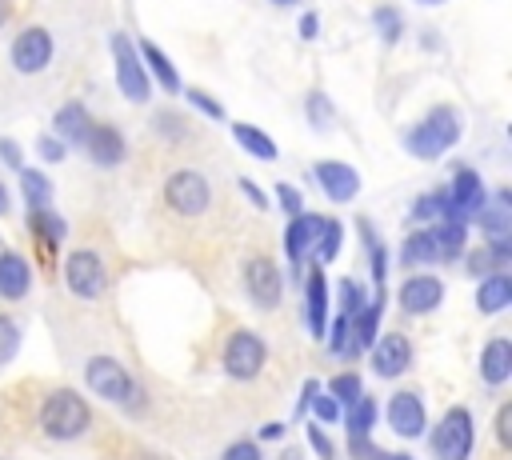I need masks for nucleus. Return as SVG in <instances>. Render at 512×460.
<instances>
[{
  "label": "nucleus",
  "instance_id": "obj_19",
  "mask_svg": "<svg viewBox=\"0 0 512 460\" xmlns=\"http://www.w3.org/2000/svg\"><path fill=\"white\" fill-rule=\"evenodd\" d=\"M480 376H484V384H492V388L512 376V344H508L504 336H492V340L484 344V352H480Z\"/></svg>",
  "mask_w": 512,
  "mask_h": 460
},
{
  "label": "nucleus",
  "instance_id": "obj_13",
  "mask_svg": "<svg viewBox=\"0 0 512 460\" xmlns=\"http://www.w3.org/2000/svg\"><path fill=\"white\" fill-rule=\"evenodd\" d=\"M388 424L400 440H416L424 436V424H428V412H424V400L416 392H396L388 400Z\"/></svg>",
  "mask_w": 512,
  "mask_h": 460
},
{
  "label": "nucleus",
  "instance_id": "obj_37",
  "mask_svg": "<svg viewBox=\"0 0 512 460\" xmlns=\"http://www.w3.org/2000/svg\"><path fill=\"white\" fill-rule=\"evenodd\" d=\"M308 408H312V412H316V420H320V424H332V420H340V404H336V400H332V396H328V392H324V396H320V392H316V396H312V404H308Z\"/></svg>",
  "mask_w": 512,
  "mask_h": 460
},
{
  "label": "nucleus",
  "instance_id": "obj_9",
  "mask_svg": "<svg viewBox=\"0 0 512 460\" xmlns=\"http://www.w3.org/2000/svg\"><path fill=\"white\" fill-rule=\"evenodd\" d=\"M368 360H372V372L380 380H392V376H404L408 364H412V344L404 332H384L376 336V344L368 348Z\"/></svg>",
  "mask_w": 512,
  "mask_h": 460
},
{
  "label": "nucleus",
  "instance_id": "obj_31",
  "mask_svg": "<svg viewBox=\"0 0 512 460\" xmlns=\"http://www.w3.org/2000/svg\"><path fill=\"white\" fill-rule=\"evenodd\" d=\"M340 240H344V228L336 220H324L320 228V240H316V264H328L340 256Z\"/></svg>",
  "mask_w": 512,
  "mask_h": 460
},
{
  "label": "nucleus",
  "instance_id": "obj_10",
  "mask_svg": "<svg viewBox=\"0 0 512 460\" xmlns=\"http://www.w3.org/2000/svg\"><path fill=\"white\" fill-rule=\"evenodd\" d=\"M52 60V36L48 28H24L16 40H12V68L32 76V72H44Z\"/></svg>",
  "mask_w": 512,
  "mask_h": 460
},
{
  "label": "nucleus",
  "instance_id": "obj_8",
  "mask_svg": "<svg viewBox=\"0 0 512 460\" xmlns=\"http://www.w3.org/2000/svg\"><path fill=\"white\" fill-rule=\"evenodd\" d=\"M64 284H68L80 300H96V296L104 292V284H108V276H104V260H100L96 252H88V248L72 252L68 264H64Z\"/></svg>",
  "mask_w": 512,
  "mask_h": 460
},
{
  "label": "nucleus",
  "instance_id": "obj_2",
  "mask_svg": "<svg viewBox=\"0 0 512 460\" xmlns=\"http://www.w3.org/2000/svg\"><path fill=\"white\" fill-rule=\"evenodd\" d=\"M88 420H92V412H88L84 396L72 392V388H56L40 404V428L52 440H76V436H84Z\"/></svg>",
  "mask_w": 512,
  "mask_h": 460
},
{
  "label": "nucleus",
  "instance_id": "obj_40",
  "mask_svg": "<svg viewBox=\"0 0 512 460\" xmlns=\"http://www.w3.org/2000/svg\"><path fill=\"white\" fill-rule=\"evenodd\" d=\"M496 440H500V448H512V404H504L496 412Z\"/></svg>",
  "mask_w": 512,
  "mask_h": 460
},
{
  "label": "nucleus",
  "instance_id": "obj_43",
  "mask_svg": "<svg viewBox=\"0 0 512 460\" xmlns=\"http://www.w3.org/2000/svg\"><path fill=\"white\" fill-rule=\"evenodd\" d=\"M40 156H44V160H64V144H60L56 136H44V140H40Z\"/></svg>",
  "mask_w": 512,
  "mask_h": 460
},
{
  "label": "nucleus",
  "instance_id": "obj_42",
  "mask_svg": "<svg viewBox=\"0 0 512 460\" xmlns=\"http://www.w3.org/2000/svg\"><path fill=\"white\" fill-rule=\"evenodd\" d=\"M224 460H264V456H260V448L252 440H236V444L224 448Z\"/></svg>",
  "mask_w": 512,
  "mask_h": 460
},
{
  "label": "nucleus",
  "instance_id": "obj_4",
  "mask_svg": "<svg viewBox=\"0 0 512 460\" xmlns=\"http://www.w3.org/2000/svg\"><path fill=\"white\" fill-rule=\"evenodd\" d=\"M472 436H476V428H472L468 408H448L440 416V424L432 428V452H436V460H468L472 456Z\"/></svg>",
  "mask_w": 512,
  "mask_h": 460
},
{
  "label": "nucleus",
  "instance_id": "obj_23",
  "mask_svg": "<svg viewBox=\"0 0 512 460\" xmlns=\"http://www.w3.org/2000/svg\"><path fill=\"white\" fill-rule=\"evenodd\" d=\"M52 128H56V136H60L64 144H84L88 132H92V120H88L84 104H64V108L52 116Z\"/></svg>",
  "mask_w": 512,
  "mask_h": 460
},
{
  "label": "nucleus",
  "instance_id": "obj_48",
  "mask_svg": "<svg viewBox=\"0 0 512 460\" xmlns=\"http://www.w3.org/2000/svg\"><path fill=\"white\" fill-rule=\"evenodd\" d=\"M284 436V424H264L260 428V440H280Z\"/></svg>",
  "mask_w": 512,
  "mask_h": 460
},
{
  "label": "nucleus",
  "instance_id": "obj_36",
  "mask_svg": "<svg viewBox=\"0 0 512 460\" xmlns=\"http://www.w3.org/2000/svg\"><path fill=\"white\" fill-rule=\"evenodd\" d=\"M372 20H376V28H380V36H384V40H388V44H392V40H396V36H400V12H396V8H392V4H388V8H384V4H380V8H376V12H372Z\"/></svg>",
  "mask_w": 512,
  "mask_h": 460
},
{
  "label": "nucleus",
  "instance_id": "obj_17",
  "mask_svg": "<svg viewBox=\"0 0 512 460\" xmlns=\"http://www.w3.org/2000/svg\"><path fill=\"white\" fill-rule=\"evenodd\" d=\"M448 200H452V208L464 220V216H476L488 204V192H484V184H480V176L472 168H460L456 180H452V188H448Z\"/></svg>",
  "mask_w": 512,
  "mask_h": 460
},
{
  "label": "nucleus",
  "instance_id": "obj_18",
  "mask_svg": "<svg viewBox=\"0 0 512 460\" xmlns=\"http://www.w3.org/2000/svg\"><path fill=\"white\" fill-rule=\"evenodd\" d=\"M32 288V268L20 252H0V296L4 300H24Z\"/></svg>",
  "mask_w": 512,
  "mask_h": 460
},
{
  "label": "nucleus",
  "instance_id": "obj_29",
  "mask_svg": "<svg viewBox=\"0 0 512 460\" xmlns=\"http://www.w3.org/2000/svg\"><path fill=\"white\" fill-rule=\"evenodd\" d=\"M344 424H348V436H368V432H372V424H376V400H368V396L352 400V404H348Z\"/></svg>",
  "mask_w": 512,
  "mask_h": 460
},
{
  "label": "nucleus",
  "instance_id": "obj_11",
  "mask_svg": "<svg viewBox=\"0 0 512 460\" xmlns=\"http://www.w3.org/2000/svg\"><path fill=\"white\" fill-rule=\"evenodd\" d=\"M244 288H248V296H252L260 308H276V304H280V292H284L280 268H276L268 256H252V260L244 264Z\"/></svg>",
  "mask_w": 512,
  "mask_h": 460
},
{
  "label": "nucleus",
  "instance_id": "obj_33",
  "mask_svg": "<svg viewBox=\"0 0 512 460\" xmlns=\"http://www.w3.org/2000/svg\"><path fill=\"white\" fill-rule=\"evenodd\" d=\"M364 304H368V300H364V288H360L352 276H348V280H340V316H348V320H352Z\"/></svg>",
  "mask_w": 512,
  "mask_h": 460
},
{
  "label": "nucleus",
  "instance_id": "obj_28",
  "mask_svg": "<svg viewBox=\"0 0 512 460\" xmlns=\"http://www.w3.org/2000/svg\"><path fill=\"white\" fill-rule=\"evenodd\" d=\"M28 224L32 228H40L44 232V244L48 248H56V244H64V236H68V224L52 212V208H32V216H28Z\"/></svg>",
  "mask_w": 512,
  "mask_h": 460
},
{
  "label": "nucleus",
  "instance_id": "obj_41",
  "mask_svg": "<svg viewBox=\"0 0 512 460\" xmlns=\"http://www.w3.org/2000/svg\"><path fill=\"white\" fill-rule=\"evenodd\" d=\"M308 444H312V452H316L320 460H332V456H336V452H332V440L324 436V428H320V424H312V428H308Z\"/></svg>",
  "mask_w": 512,
  "mask_h": 460
},
{
  "label": "nucleus",
  "instance_id": "obj_3",
  "mask_svg": "<svg viewBox=\"0 0 512 460\" xmlns=\"http://www.w3.org/2000/svg\"><path fill=\"white\" fill-rule=\"evenodd\" d=\"M84 380H88V388L96 392V396H104V400H112V404H120V408H140L144 404V392H140V384L128 376V368L120 364V360H112V356H92L88 364H84Z\"/></svg>",
  "mask_w": 512,
  "mask_h": 460
},
{
  "label": "nucleus",
  "instance_id": "obj_24",
  "mask_svg": "<svg viewBox=\"0 0 512 460\" xmlns=\"http://www.w3.org/2000/svg\"><path fill=\"white\" fill-rule=\"evenodd\" d=\"M476 220L492 240H508V232H512V200H508V192H496L492 204H484L476 212Z\"/></svg>",
  "mask_w": 512,
  "mask_h": 460
},
{
  "label": "nucleus",
  "instance_id": "obj_38",
  "mask_svg": "<svg viewBox=\"0 0 512 460\" xmlns=\"http://www.w3.org/2000/svg\"><path fill=\"white\" fill-rule=\"evenodd\" d=\"M276 200H280V208L288 212V220L304 212V208H300V192H296L292 184H276Z\"/></svg>",
  "mask_w": 512,
  "mask_h": 460
},
{
  "label": "nucleus",
  "instance_id": "obj_30",
  "mask_svg": "<svg viewBox=\"0 0 512 460\" xmlns=\"http://www.w3.org/2000/svg\"><path fill=\"white\" fill-rule=\"evenodd\" d=\"M20 188H24V196H28V204H32V208H48V200H52V184H48V176H44V172L20 168Z\"/></svg>",
  "mask_w": 512,
  "mask_h": 460
},
{
  "label": "nucleus",
  "instance_id": "obj_1",
  "mask_svg": "<svg viewBox=\"0 0 512 460\" xmlns=\"http://www.w3.org/2000/svg\"><path fill=\"white\" fill-rule=\"evenodd\" d=\"M456 140H460V116H456V108H444V104L432 108L416 128L404 132V148H408L412 156H420V160L444 156Z\"/></svg>",
  "mask_w": 512,
  "mask_h": 460
},
{
  "label": "nucleus",
  "instance_id": "obj_39",
  "mask_svg": "<svg viewBox=\"0 0 512 460\" xmlns=\"http://www.w3.org/2000/svg\"><path fill=\"white\" fill-rule=\"evenodd\" d=\"M188 100H192V104H196V108H200V112H204L208 120H224V108H220V104H216V100H212L208 92L192 88V96H188Z\"/></svg>",
  "mask_w": 512,
  "mask_h": 460
},
{
  "label": "nucleus",
  "instance_id": "obj_47",
  "mask_svg": "<svg viewBox=\"0 0 512 460\" xmlns=\"http://www.w3.org/2000/svg\"><path fill=\"white\" fill-rule=\"evenodd\" d=\"M368 460H412V456H404V452H384V448H372V452H368Z\"/></svg>",
  "mask_w": 512,
  "mask_h": 460
},
{
  "label": "nucleus",
  "instance_id": "obj_20",
  "mask_svg": "<svg viewBox=\"0 0 512 460\" xmlns=\"http://www.w3.org/2000/svg\"><path fill=\"white\" fill-rule=\"evenodd\" d=\"M84 144H88V156H92L96 164H104V168H112V164L124 160V136H120L112 124H96Z\"/></svg>",
  "mask_w": 512,
  "mask_h": 460
},
{
  "label": "nucleus",
  "instance_id": "obj_26",
  "mask_svg": "<svg viewBox=\"0 0 512 460\" xmlns=\"http://www.w3.org/2000/svg\"><path fill=\"white\" fill-rule=\"evenodd\" d=\"M432 236H436V248H440V260H460L464 256V224H456V220H444L440 228H432Z\"/></svg>",
  "mask_w": 512,
  "mask_h": 460
},
{
  "label": "nucleus",
  "instance_id": "obj_7",
  "mask_svg": "<svg viewBox=\"0 0 512 460\" xmlns=\"http://www.w3.org/2000/svg\"><path fill=\"white\" fill-rule=\"evenodd\" d=\"M164 200H168V208L180 212V216H200V212L208 208L212 192H208V180H204L196 168H180V172L168 176Z\"/></svg>",
  "mask_w": 512,
  "mask_h": 460
},
{
  "label": "nucleus",
  "instance_id": "obj_27",
  "mask_svg": "<svg viewBox=\"0 0 512 460\" xmlns=\"http://www.w3.org/2000/svg\"><path fill=\"white\" fill-rule=\"evenodd\" d=\"M436 260H440V248H436L432 228L404 240V264H436Z\"/></svg>",
  "mask_w": 512,
  "mask_h": 460
},
{
  "label": "nucleus",
  "instance_id": "obj_14",
  "mask_svg": "<svg viewBox=\"0 0 512 460\" xmlns=\"http://www.w3.org/2000/svg\"><path fill=\"white\" fill-rule=\"evenodd\" d=\"M316 180H320L324 196L336 200V204H344V200H352L360 192V172L352 164H340V160H320L316 164Z\"/></svg>",
  "mask_w": 512,
  "mask_h": 460
},
{
  "label": "nucleus",
  "instance_id": "obj_25",
  "mask_svg": "<svg viewBox=\"0 0 512 460\" xmlns=\"http://www.w3.org/2000/svg\"><path fill=\"white\" fill-rule=\"evenodd\" d=\"M232 136H236V144H240L244 152H252L256 160H276V144H272L268 132H260V128H252V124H236Z\"/></svg>",
  "mask_w": 512,
  "mask_h": 460
},
{
  "label": "nucleus",
  "instance_id": "obj_34",
  "mask_svg": "<svg viewBox=\"0 0 512 460\" xmlns=\"http://www.w3.org/2000/svg\"><path fill=\"white\" fill-rule=\"evenodd\" d=\"M20 352V324L12 316H0V364H8Z\"/></svg>",
  "mask_w": 512,
  "mask_h": 460
},
{
  "label": "nucleus",
  "instance_id": "obj_32",
  "mask_svg": "<svg viewBox=\"0 0 512 460\" xmlns=\"http://www.w3.org/2000/svg\"><path fill=\"white\" fill-rule=\"evenodd\" d=\"M328 396L336 400V404H352V400H360L364 392H360V376L356 372H340L332 384H328Z\"/></svg>",
  "mask_w": 512,
  "mask_h": 460
},
{
  "label": "nucleus",
  "instance_id": "obj_21",
  "mask_svg": "<svg viewBox=\"0 0 512 460\" xmlns=\"http://www.w3.org/2000/svg\"><path fill=\"white\" fill-rule=\"evenodd\" d=\"M508 304H512V280H508V272H488L480 280V288H476V308L484 316H496Z\"/></svg>",
  "mask_w": 512,
  "mask_h": 460
},
{
  "label": "nucleus",
  "instance_id": "obj_6",
  "mask_svg": "<svg viewBox=\"0 0 512 460\" xmlns=\"http://www.w3.org/2000/svg\"><path fill=\"white\" fill-rule=\"evenodd\" d=\"M112 60H116V84H120V92H124L132 104H144L148 92H152V84H148V72H144V64H140L136 44H132L124 32H112Z\"/></svg>",
  "mask_w": 512,
  "mask_h": 460
},
{
  "label": "nucleus",
  "instance_id": "obj_22",
  "mask_svg": "<svg viewBox=\"0 0 512 460\" xmlns=\"http://www.w3.org/2000/svg\"><path fill=\"white\" fill-rule=\"evenodd\" d=\"M136 52H140V64H148L152 76H160L164 92H180V72L172 68V60L164 56V48L156 40H136Z\"/></svg>",
  "mask_w": 512,
  "mask_h": 460
},
{
  "label": "nucleus",
  "instance_id": "obj_15",
  "mask_svg": "<svg viewBox=\"0 0 512 460\" xmlns=\"http://www.w3.org/2000/svg\"><path fill=\"white\" fill-rule=\"evenodd\" d=\"M440 300H444V284L436 276H408L400 284V308L412 312V316H424V312L440 308Z\"/></svg>",
  "mask_w": 512,
  "mask_h": 460
},
{
  "label": "nucleus",
  "instance_id": "obj_52",
  "mask_svg": "<svg viewBox=\"0 0 512 460\" xmlns=\"http://www.w3.org/2000/svg\"><path fill=\"white\" fill-rule=\"evenodd\" d=\"M424 4H436V0H424Z\"/></svg>",
  "mask_w": 512,
  "mask_h": 460
},
{
  "label": "nucleus",
  "instance_id": "obj_45",
  "mask_svg": "<svg viewBox=\"0 0 512 460\" xmlns=\"http://www.w3.org/2000/svg\"><path fill=\"white\" fill-rule=\"evenodd\" d=\"M316 20H320L316 12H304V16H300V36H304V40H312V36H316V28H320Z\"/></svg>",
  "mask_w": 512,
  "mask_h": 460
},
{
  "label": "nucleus",
  "instance_id": "obj_51",
  "mask_svg": "<svg viewBox=\"0 0 512 460\" xmlns=\"http://www.w3.org/2000/svg\"><path fill=\"white\" fill-rule=\"evenodd\" d=\"M276 4H296V0H276Z\"/></svg>",
  "mask_w": 512,
  "mask_h": 460
},
{
  "label": "nucleus",
  "instance_id": "obj_12",
  "mask_svg": "<svg viewBox=\"0 0 512 460\" xmlns=\"http://www.w3.org/2000/svg\"><path fill=\"white\" fill-rule=\"evenodd\" d=\"M320 228H324V220H320L316 212H300V216L288 220V228H284V252H288V264H292V268H300V264L316 252Z\"/></svg>",
  "mask_w": 512,
  "mask_h": 460
},
{
  "label": "nucleus",
  "instance_id": "obj_35",
  "mask_svg": "<svg viewBox=\"0 0 512 460\" xmlns=\"http://www.w3.org/2000/svg\"><path fill=\"white\" fill-rule=\"evenodd\" d=\"M308 124L320 128V132L332 128V104H328V96H320V92L308 96Z\"/></svg>",
  "mask_w": 512,
  "mask_h": 460
},
{
  "label": "nucleus",
  "instance_id": "obj_44",
  "mask_svg": "<svg viewBox=\"0 0 512 460\" xmlns=\"http://www.w3.org/2000/svg\"><path fill=\"white\" fill-rule=\"evenodd\" d=\"M240 192H244V196H248V200H252L256 208H268V200H264V192H260V188H256L252 180H240Z\"/></svg>",
  "mask_w": 512,
  "mask_h": 460
},
{
  "label": "nucleus",
  "instance_id": "obj_16",
  "mask_svg": "<svg viewBox=\"0 0 512 460\" xmlns=\"http://www.w3.org/2000/svg\"><path fill=\"white\" fill-rule=\"evenodd\" d=\"M304 320H308V332L316 340H324V332H328V280H324L320 264L308 272V284H304Z\"/></svg>",
  "mask_w": 512,
  "mask_h": 460
},
{
  "label": "nucleus",
  "instance_id": "obj_49",
  "mask_svg": "<svg viewBox=\"0 0 512 460\" xmlns=\"http://www.w3.org/2000/svg\"><path fill=\"white\" fill-rule=\"evenodd\" d=\"M8 212V188H4V180H0V216Z\"/></svg>",
  "mask_w": 512,
  "mask_h": 460
},
{
  "label": "nucleus",
  "instance_id": "obj_46",
  "mask_svg": "<svg viewBox=\"0 0 512 460\" xmlns=\"http://www.w3.org/2000/svg\"><path fill=\"white\" fill-rule=\"evenodd\" d=\"M0 156H4L12 168H20V148H16L12 140H0Z\"/></svg>",
  "mask_w": 512,
  "mask_h": 460
},
{
  "label": "nucleus",
  "instance_id": "obj_5",
  "mask_svg": "<svg viewBox=\"0 0 512 460\" xmlns=\"http://www.w3.org/2000/svg\"><path fill=\"white\" fill-rule=\"evenodd\" d=\"M268 360V348H264V336L248 332V328H236L224 344V372L232 380H256L260 368Z\"/></svg>",
  "mask_w": 512,
  "mask_h": 460
},
{
  "label": "nucleus",
  "instance_id": "obj_50",
  "mask_svg": "<svg viewBox=\"0 0 512 460\" xmlns=\"http://www.w3.org/2000/svg\"><path fill=\"white\" fill-rule=\"evenodd\" d=\"M4 16H8V4H4V0H0V24H4Z\"/></svg>",
  "mask_w": 512,
  "mask_h": 460
}]
</instances>
